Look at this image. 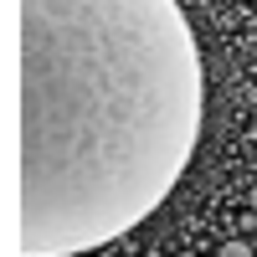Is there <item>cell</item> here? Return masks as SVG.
I'll return each instance as SVG.
<instances>
[{
	"instance_id": "cell-2",
	"label": "cell",
	"mask_w": 257,
	"mask_h": 257,
	"mask_svg": "<svg viewBox=\"0 0 257 257\" xmlns=\"http://www.w3.org/2000/svg\"><path fill=\"white\" fill-rule=\"evenodd\" d=\"M216 257H252V247H247V242H221Z\"/></svg>"
},
{
	"instance_id": "cell-4",
	"label": "cell",
	"mask_w": 257,
	"mask_h": 257,
	"mask_svg": "<svg viewBox=\"0 0 257 257\" xmlns=\"http://www.w3.org/2000/svg\"><path fill=\"white\" fill-rule=\"evenodd\" d=\"M185 257H190V252H185Z\"/></svg>"
},
{
	"instance_id": "cell-3",
	"label": "cell",
	"mask_w": 257,
	"mask_h": 257,
	"mask_svg": "<svg viewBox=\"0 0 257 257\" xmlns=\"http://www.w3.org/2000/svg\"><path fill=\"white\" fill-rule=\"evenodd\" d=\"M252 211H257V190H252Z\"/></svg>"
},
{
	"instance_id": "cell-1",
	"label": "cell",
	"mask_w": 257,
	"mask_h": 257,
	"mask_svg": "<svg viewBox=\"0 0 257 257\" xmlns=\"http://www.w3.org/2000/svg\"><path fill=\"white\" fill-rule=\"evenodd\" d=\"M16 252L77 257L134 231L201 139L206 72L175 0H16Z\"/></svg>"
}]
</instances>
